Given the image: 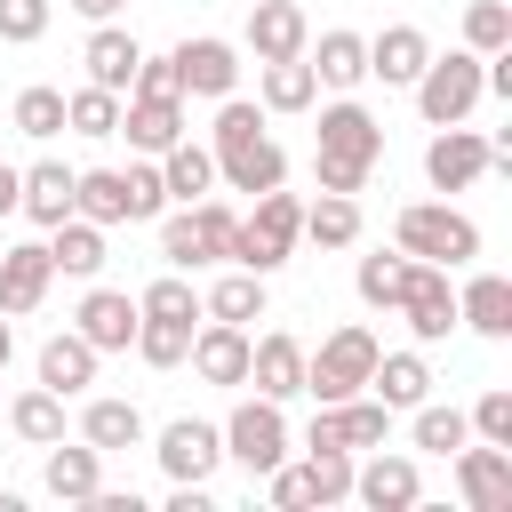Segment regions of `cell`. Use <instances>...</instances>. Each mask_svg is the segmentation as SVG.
I'll list each match as a JSON object with an SVG mask.
<instances>
[{
	"instance_id": "obj_21",
	"label": "cell",
	"mask_w": 512,
	"mask_h": 512,
	"mask_svg": "<svg viewBox=\"0 0 512 512\" xmlns=\"http://www.w3.org/2000/svg\"><path fill=\"white\" fill-rule=\"evenodd\" d=\"M120 136L160 160V152L184 136V96H120Z\"/></svg>"
},
{
	"instance_id": "obj_5",
	"label": "cell",
	"mask_w": 512,
	"mask_h": 512,
	"mask_svg": "<svg viewBox=\"0 0 512 512\" xmlns=\"http://www.w3.org/2000/svg\"><path fill=\"white\" fill-rule=\"evenodd\" d=\"M296 240H304V200L296 192H256V216H240V232H232V264H248V272H280L288 256H296Z\"/></svg>"
},
{
	"instance_id": "obj_33",
	"label": "cell",
	"mask_w": 512,
	"mask_h": 512,
	"mask_svg": "<svg viewBox=\"0 0 512 512\" xmlns=\"http://www.w3.org/2000/svg\"><path fill=\"white\" fill-rule=\"evenodd\" d=\"M200 312L208 320H232V328H248V320H264V272H248V264H232L208 296H200Z\"/></svg>"
},
{
	"instance_id": "obj_1",
	"label": "cell",
	"mask_w": 512,
	"mask_h": 512,
	"mask_svg": "<svg viewBox=\"0 0 512 512\" xmlns=\"http://www.w3.org/2000/svg\"><path fill=\"white\" fill-rule=\"evenodd\" d=\"M208 152H216V176H224L232 192H272V184H288V152L264 136V112H256L248 96H216Z\"/></svg>"
},
{
	"instance_id": "obj_2",
	"label": "cell",
	"mask_w": 512,
	"mask_h": 512,
	"mask_svg": "<svg viewBox=\"0 0 512 512\" xmlns=\"http://www.w3.org/2000/svg\"><path fill=\"white\" fill-rule=\"evenodd\" d=\"M376 160H384V128H376V112L352 104V96H336V104L320 112V160H312L320 192H360Z\"/></svg>"
},
{
	"instance_id": "obj_19",
	"label": "cell",
	"mask_w": 512,
	"mask_h": 512,
	"mask_svg": "<svg viewBox=\"0 0 512 512\" xmlns=\"http://www.w3.org/2000/svg\"><path fill=\"white\" fill-rule=\"evenodd\" d=\"M48 280H56V264H48V240H24V248H0V312H8V320H24V312H40V296H48Z\"/></svg>"
},
{
	"instance_id": "obj_36",
	"label": "cell",
	"mask_w": 512,
	"mask_h": 512,
	"mask_svg": "<svg viewBox=\"0 0 512 512\" xmlns=\"http://www.w3.org/2000/svg\"><path fill=\"white\" fill-rule=\"evenodd\" d=\"M304 240H320V248H352V240H360V200H352V192H320V200L304 208Z\"/></svg>"
},
{
	"instance_id": "obj_7",
	"label": "cell",
	"mask_w": 512,
	"mask_h": 512,
	"mask_svg": "<svg viewBox=\"0 0 512 512\" xmlns=\"http://www.w3.org/2000/svg\"><path fill=\"white\" fill-rule=\"evenodd\" d=\"M216 432H224V456H232L248 480H264L272 464H288V416H280V400H264V392L240 400Z\"/></svg>"
},
{
	"instance_id": "obj_27",
	"label": "cell",
	"mask_w": 512,
	"mask_h": 512,
	"mask_svg": "<svg viewBox=\"0 0 512 512\" xmlns=\"http://www.w3.org/2000/svg\"><path fill=\"white\" fill-rule=\"evenodd\" d=\"M72 176L80 168H64V160H40V168H24V192H16V208L48 232V224H64L72 216Z\"/></svg>"
},
{
	"instance_id": "obj_52",
	"label": "cell",
	"mask_w": 512,
	"mask_h": 512,
	"mask_svg": "<svg viewBox=\"0 0 512 512\" xmlns=\"http://www.w3.org/2000/svg\"><path fill=\"white\" fill-rule=\"evenodd\" d=\"M72 8H80V16H88V24H112V16H120V8H128V0H72Z\"/></svg>"
},
{
	"instance_id": "obj_10",
	"label": "cell",
	"mask_w": 512,
	"mask_h": 512,
	"mask_svg": "<svg viewBox=\"0 0 512 512\" xmlns=\"http://www.w3.org/2000/svg\"><path fill=\"white\" fill-rule=\"evenodd\" d=\"M392 312L408 320V336H416V344H448V328H456L448 264H416V256H408V288H400V304H392Z\"/></svg>"
},
{
	"instance_id": "obj_50",
	"label": "cell",
	"mask_w": 512,
	"mask_h": 512,
	"mask_svg": "<svg viewBox=\"0 0 512 512\" xmlns=\"http://www.w3.org/2000/svg\"><path fill=\"white\" fill-rule=\"evenodd\" d=\"M264 488H272V504H280V512H304V504H312L304 464H272V472H264Z\"/></svg>"
},
{
	"instance_id": "obj_25",
	"label": "cell",
	"mask_w": 512,
	"mask_h": 512,
	"mask_svg": "<svg viewBox=\"0 0 512 512\" xmlns=\"http://www.w3.org/2000/svg\"><path fill=\"white\" fill-rule=\"evenodd\" d=\"M136 32H120V24H96L88 32V48H80V64H88V80L96 88H112V96H128V80H136Z\"/></svg>"
},
{
	"instance_id": "obj_48",
	"label": "cell",
	"mask_w": 512,
	"mask_h": 512,
	"mask_svg": "<svg viewBox=\"0 0 512 512\" xmlns=\"http://www.w3.org/2000/svg\"><path fill=\"white\" fill-rule=\"evenodd\" d=\"M48 16H56L48 0H0V40H16V48H24V40H40V32H48Z\"/></svg>"
},
{
	"instance_id": "obj_47",
	"label": "cell",
	"mask_w": 512,
	"mask_h": 512,
	"mask_svg": "<svg viewBox=\"0 0 512 512\" xmlns=\"http://www.w3.org/2000/svg\"><path fill=\"white\" fill-rule=\"evenodd\" d=\"M128 176V224H144V216H160L168 208V184H160V168L144 160V168H120Z\"/></svg>"
},
{
	"instance_id": "obj_15",
	"label": "cell",
	"mask_w": 512,
	"mask_h": 512,
	"mask_svg": "<svg viewBox=\"0 0 512 512\" xmlns=\"http://www.w3.org/2000/svg\"><path fill=\"white\" fill-rule=\"evenodd\" d=\"M312 48V24L296 0H248V56L256 64H280V56H304Z\"/></svg>"
},
{
	"instance_id": "obj_42",
	"label": "cell",
	"mask_w": 512,
	"mask_h": 512,
	"mask_svg": "<svg viewBox=\"0 0 512 512\" xmlns=\"http://www.w3.org/2000/svg\"><path fill=\"white\" fill-rule=\"evenodd\" d=\"M136 312H144V320H200V288H192L184 272H160V280L136 296Z\"/></svg>"
},
{
	"instance_id": "obj_14",
	"label": "cell",
	"mask_w": 512,
	"mask_h": 512,
	"mask_svg": "<svg viewBox=\"0 0 512 512\" xmlns=\"http://www.w3.org/2000/svg\"><path fill=\"white\" fill-rule=\"evenodd\" d=\"M448 464H456V488H464L472 512H504V504H512V448H488V440L472 448V440H464Z\"/></svg>"
},
{
	"instance_id": "obj_31",
	"label": "cell",
	"mask_w": 512,
	"mask_h": 512,
	"mask_svg": "<svg viewBox=\"0 0 512 512\" xmlns=\"http://www.w3.org/2000/svg\"><path fill=\"white\" fill-rule=\"evenodd\" d=\"M304 64H312L320 88H360V80H368V40H360V32H320V48H312Z\"/></svg>"
},
{
	"instance_id": "obj_3",
	"label": "cell",
	"mask_w": 512,
	"mask_h": 512,
	"mask_svg": "<svg viewBox=\"0 0 512 512\" xmlns=\"http://www.w3.org/2000/svg\"><path fill=\"white\" fill-rule=\"evenodd\" d=\"M232 232H240V216L224 208V200H184V208H160V256H168V272H200V264H232Z\"/></svg>"
},
{
	"instance_id": "obj_23",
	"label": "cell",
	"mask_w": 512,
	"mask_h": 512,
	"mask_svg": "<svg viewBox=\"0 0 512 512\" xmlns=\"http://www.w3.org/2000/svg\"><path fill=\"white\" fill-rule=\"evenodd\" d=\"M456 328L472 336H512V280L504 272H472L456 288Z\"/></svg>"
},
{
	"instance_id": "obj_17",
	"label": "cell",
	"mask_w": 512,
	"mask_h": 512,
	"mask_svg": "<svg viewBox=\"0 0 512 512\" xmlns=\"http://www.w3.org/2000/svg\"><path fill=\"white\" fill-rule=\"evenodd\" d=\"M136 320H144V312H136L128 288H88L80 312H72V328H80L96 352H128V344H136Z\"/></svg>"
},
{
	"instance_id": "obj_39",
	"label": "cell",
	"mask_w": 512,
	"mask_h": 512,
	"mask_svg": "<svg viewBox=\"0 0 512 512\" xmlns=\"http://www.w3.org/2000/svg\"><path fill=\"white\" fill-rule=\"evenodd\" d=\"M192 352V320H136V360L144 368H184Z\"/></svg>"
},
{
	"instance_id": "obj_37",
	"label": "cell",
	"mask_w": 512,
	"mask_h": 512,
	"mask_svg": "<svg viewBox=\"0 0 512 512\" xmlns=\"http://www.w3.org/2000/svg\"><path fill=\"white\" fill-rule=\"evenodd\" d=\"M312 96H320V80H312V64H304V56L264 64V112H304Z\"/></svg>"
},
{
	"instance_id": "obj_29",
	"label": "cell",
	"mask_w": 512,
	"mask_h": 512,
	"mask_svg": "<svg viewBox=\"0 0 512 512\" xmlns=\"http://www.w3.org/2000/svg\"><path fill=\"white\" fill-rule=\"evenodd\" d=\"M72 216H88V224H128V176L120 168H80L72 176Z\"/></svg>"
},
{
	"instance_id": "obj_16",
	"label": "cell",
	"mask_w": 512,
	"mask_h": 512,
	"mask_svg": "<svg viewBox=\"0 0 512 512\" xmlns=\"http://www.w3.org/2000/svg\"><path fill=\"white\" fill-rule=\"evenodd\" d=\"M176 80H184V96H232L240 88V48L216 40V32H200V40L176 48Z\"/></svg>"
},
{
	"instance_id": "obj_18",
	"label": "cell",
	"mask_w": 512,
	"mask_h": 512,
	"mask_svg": "<svg viewBox=\"0 0 512 512\" xmlns=\"http://www.w3.org/2000/svg\"><path fill=\"white\" fill-rule=\"evenodd\" d=\"M248 384H256L264 400H296V392H304V344H296L288 328L248 336Z\"/></svg>"
},
{
	"instance_id": "obj_4",
	"label": "cell",
	"mask_w": 512,
	"mask_h": 512,
	"mask_svg": "<svg viewBox=\"0 0 512 512\" xmlns=\"http://www.w3.org/2000/svg\"><path fill=\"white\" fill-rule=\"evenodd\" d=\"M392 240H400V256H416V264H448V272L480 256V224H472L464 208H448V200H408L400 224H392Z\"/></svg>"
},
{
	"instance_id": "obj_40",
	"label": "cell",
	"mask_w": 512,
	"mask_h": 512,
	"mask_svg": "<svg viewBox=\"0 0 512 512\" xmlns=\"http://www.w3.org/2000/svg\"><path fill=\"white\" fill-rule=\"evenodd\" d=\"M472 440V424H464V408H440V400H416V448L424 456H456Z\"/></svg>"
},
{
	"instance_id": "obj_44",
	"label": "cell",
	"mask_w": 512,
	"mask_h": 512,
	"mask_svg": "<svg viewBox=\"0 0 512 512\" xmlns=\"http://www.w3.org/2000/svg\"><path fill=\"white\" fill-rule=\"evenodd\" d=\"M16 136H32V144L64 136V88H24L16 96Z\"/></svg>"
},
{
	"instance_id": "obj_11",
	"label": "cell",
	"mask_w": 512,
	"mask_h": 512,
	"mask_svg": "<svg viewBox=\"0 0 512 512\" xmlns=\"http://www.w3.org/2000/svg\"><path fill=\"white\" fill-rule=\"evenodd\" d=\"M496 160H488V136H472L464 120H448L432 144H424V176H432V192H464V184H480Z\"/></svg>"
},
{
	"instance_id": "obj_12",
	"label": "cell",
	"mask_w": 512,
	"mask_h": 512,
	"mask_svg": "<svg viewBox=\"0 0 512 512\" xmlns=\"http://www.w3.org/2000/svg\"><path fill=\"white\" fill-rule=\"evenodd\" d=\"M352 496L368 504V512H416V496H424V472H416V456H368V464H352Z\"/></svg>"
},
{
	"instance_id": "obj_9",
	"label": "cell",
	"mask_w": 512,
	"mask_h": 512,
	"mask_svg": "<svg viewBox=\"0 0 512 512\" xmlns=\"http://www.w3.org/2000/svg\"><path fill=\"white\" fill-rule=\"evenodd\" d=\"M392 440V408L368 392H352V400H320V416L304 424V448H384Z\"/></svg>"
},
{
	"instance_id": "obj_53",
	"label": "cell",
	"mask_w": 512,
	"mask_h": 512,
	"mask_svg": "<svg viewBox=\"0 0 512 512\" xmlns=\"http://www.w3.org/2000/svg\"><path fill=\"white\" fill-rule=\"evenodd\" d=\"M16 360V328H8V312H0V368Z\"/></svg>"
},
{
	"instance_id": "obj_30",
	"label": "cell",
	"mask_w": 512,
	"mask_h": 512,
	"mask_svg": "<svg viewBox=\"0 0 512 512\" xmlns=\"http://www.w3.org/2000/svg\"><path fill=\"white\" fill-rule=\"evenodd\" d=\"M368 392H376L384 408H416V400L432 392V368H424V352H376V368H368Z\"/></svg>"
},
{
	"instance_id": "obj_41",
	"label": "cell",
	"mask_w": 512,
	"mask_h": 512,
	"mask_svg": "<svg viewBox=\"0 0 512 512\" xmlns=\"http://www.w3.org/2000/svg\"><path fill=\"white\" fill-rule=\"evenodd\" d=\"M304 488H312V504H344L352 496V448H304Z\"/></svg>"
},
{
	"instance_id": "obj_46",
	"label": "cell",
	"mask_w": 512,
	"mask_h": 512,
	"mask_svg": "<svg viewBox=\"0 0 512 512\" xmlns=\"http://www.w3.org/2000/svg\"><path fill=\"white\" fill-rule=\"evenodd\" d=\"M464 424H472V432H480L488 448H512V392H504V384H496V392H480Z\"/></svg>"
},
{
	"instance_id": "obj_45",
	"label": "cell",
	"mask_w": 512,
	"mask_h": 512,
	"mask_svg": "<svg viewBox=\"0 0 512 512\" xmlns=\"http://www.w3.org/2000/svg\"><path fill=\"white\" fill-rule=\"evenodd\" d=\"M400 288H408V256H400V248H392V256H360V304L392 312Z\"/></svg>"
},
{
	"instance_id": "obj_32",
	"label": "cell",
	"mask_w": 512,
	"mask_h": 512,
	"mask_svg": "<svg viewBox=\"0 0 512 512\" xmlns=\"http://www.w3.org/2000/svg\"><path fill=\"white\" fill-rule=\"evenodd\" d=\"M160 184H168V200H200V192H216V152L192 144V136H176V144L160 152Z\"/></svg>"
},
{
	"instance_id": "obj_26",
	"label": "cell",
	"mask_w": 512,
	"mask_h": 512,
	"mask_svg": "<svg viewBox=\"0 0 512 512\" xmlns=\"http://www.w3.org/2000/svg\"><path fill=\"white\" fill-rule=\"evenodd\" d=\"M104 488V448H64V440H48V496L56 504H88Z\"/></svg>"
},
{
	"instance_id": "obj_51",
	"label": "cell",
	"mask_w": 512,
	"mask_h": 512,
	"mask_svg": "<svg viewBox=\"0 0 512 512\" xmlns=\"http://www.w3.org/2000/svg\"><path fill=\"white\" fill-rule=\"evenodd\" d=\"M16 192H24V168L0 160V216H16Z\"/></svg>"
},
{
	"instance_id": "obj_6",
	"label": "cell",
	"mask_w": 512,
	"mask_h": 512,
	"mask_svg": "<svg viewBox=\"0 0 512 512\" xmlns=\"http://www.w3.org/2000/svg\"><path fill=\"white\" fill-rule=\"evenodd\" d=\"M376 336L352 320V328H336L320 352H304V392L312 400H352V392H368V368H376Z\"/></svg>"
},
{
	"instance_id": "obj_13",
	"label": "cell",
	"mask_w": 512,
	"mask_h": 512,
	"mask_svg": "<svg viewBox=\"0 0 512 512\" xmlns=\"http://www.w3.org/2000/svg\"><path fill=\"white\" fill-rule=\"evenodd\" d=\"M216 464H224V432L216 424H200V416L160 424V472L168 480H208Z\"/></svg>"
},
{
	"instance_id": "obj_49",
	"label": "cell",
	"mask_w": 512,
	"mask_h": 512,
	"mask_svg": "<svg viewBox=\"0 0 512 512\" xmlns=\"http://www.w3.org/2000/svg\"><path fill=\"white\" fill-rule=\"evenodd\" d=\"M128 96H184V80H176V56H136V80H128Z\"/></svg>"
},
{
	"instance_id": "obj_35",
	"label": "cell",
	"mask_w": 512,
	"mask_h": 512,
	"mask_svg": "<svg viewBox=\"0 0 512 512\" xmlns=\"http://www.w3.org/2000/svg\"><path fill=\"white\" fill-rule=\"evenodd\" d=\"M8 424H16V440H32V448L64 440V392H48V384L16 392V400H8Z\"/></svg>"
},
{
	"instance_id": "obj_8",
	"label": "cell",
	"mask_w": 512,
	"mask_h": 512,
	"mask_svg": "<svg viewBox=\"0 0 512 512\" xmlns=\"http://www.w3.org/2000/svg\"><path fill=\"white\" fill-rule=\"evenodd\" d=\"M480 96H488V88H480V56H472V48H448V56H432V64L416 72V112H424L432 128L472 120Z\"/></svg>"
},
{
	"instance_id": "obj_28",
	"label": "cell",
	"mask_w": 512,
	"mask_h": 512,
	"mask_svg": "<svg viewBox=\"0 0 512 512\" xmlns=\"http://www.w3.org/2000/svg\"><path fill=\"white\" fill-rule=\"evenodd\" d=\"M48 264L72 272V280H96V272H104V224H88V216L48 224Z\"/></svg>"
},
{
	"instance_id": "obj_38",
	"label": "cell",
	"mask_w": 512,
	"mask_h": 512,
	"mask_svg": "<svg viewBox=\"0 0 512 512\" xmlns=\"http://www.w3.org/2000/svg\"><path fill=\"white\" fill-rule=\"evenodd\" d=\"M64 128H72V136H120V96L96 88V80L72 88V96H64Z\"/></svg>"
},
{
	"instance_id": "obj_24",
	"label": "cell",
	"mask_w": 512,
	"mask_h": 512,
	"mask_svg": "<svg viewBox=\"0 0 512 512\" xmlns=\"http://www.w3.org/2000/svg\"><path fill=\"white\" fill-rule=\"evenodd\" d=\"M96 360H104V352H96L80 328H64V336H48V344H40V384L72 400V392H88V384H96Z\"/></svg>"
},
{
	"instance_id": "obj_43",
	"label": "cell",
	"mask_w": 512,
	"mask_h": 512,
	"mask_svg": "<svg viewBox=\"0 0 512 512\" xmlns=\"http://www.w3.org/2000/svg\"><path fill=\"white\" fill-rule=\"evenodd\" d=\"M464 48H472V56L512 48V8H504V0H472V8H464Z\"/></svg>"
},
{
	"instance_id": "obj_34",
	"label": "cell",
	"mask_w": 512,
	"mask_h": 512,
	"mask_svg": "<svg viewBox=\"0 0 512 512\" xmlns=\"http://www.w3.org/2000/svg\"><path fill=\"white\" fill-rule=\"evenodd\" d=\"M80 440L104 448V456H112V448H136V440H144V408H136V400H88V408H80Z\"/></svg>"
},
{
	"instance_id": "obj_22",
	"label": "cell",
	"mask_w": 512,
	"mask_h": 512,
	"mask_svg": "<svg viewBox=\"0 0 512 512\" xmlns=\"http://www.w3.org/2000/svg\"><path fill=\"white\" fill-rule=\"evenodd\" d=\"M184 360L200 368V384H248V328L208 320V328H192V352Z\"/></svg>"
},
{
	"instance_id": "obj_20",
	"label": "cell",
	"mask_w": 512,
	"mask_h": 512,
	"mask_svg": "<svg viewBox=\"0 0 512 512\" xmlns=\"http://www.w3.org/2000/svg\"><path fill=\"white\" fill-rule=\"evenodd\" d=\"M424 64H432V40H424L416 24H384V32L368 40V80H384V88H416Z\"/></svg>"
}]
</instances>
